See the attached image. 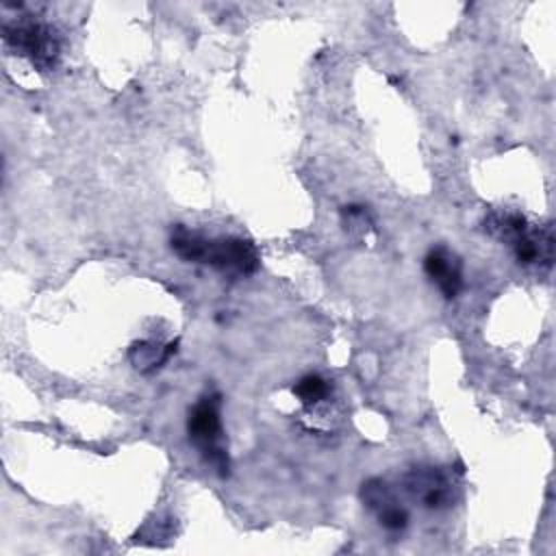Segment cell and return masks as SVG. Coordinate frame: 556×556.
Here are the masks:
<instances>
[{"label": "cell", "mask_w": 556, "mask_h": 556, "mask_svg": "<svg viewBox=\"0 0 556 556\" xmlns=\"http://www.w3.org/2000/svg\"><path fill=\"white\" fill-rule=\"evenodd\" d=\"M169 245L174 254L187 263H204L222 271L254 274L261 265L258 252L252 241L241 237L211 239L198 230H189L182 224L172 228Z\"/></svg>", "instance_id": "1"}, {"label": "cell", "mask_w": 556, "mask_h": 556, "mask_svg": "<svg viewBox=\"0 0 556 556\" xmlns=\"http://www.w3.org/2000/svg\"><path fill=\"white\" fill-rule=\"evenodd\" d=\"M189 441L198 447L202 458L217 469L219 476H228L230 463L224 447V430L219 419V395L208 393L200 397L187 417Z\"/></svg>", "instance_id": "2"}, {"label": "cell", "mask_w": 556, "mask_h": 556, "mask_svg": "<svg viewBox=\"0 0 556 556\" xmlns=\"http://www.w3.org/2000/svg\"><path fill=\"white\" fill-rule=\"evenodd\" d=\"M2 39L9 48L26 56L39 72H52L61 61V39L46 22L20 20L4 24Z\"/></svg>", "instance_id": "3"}, {"label": "cell", "mask_w": 556, "mask_h": 556, "mask_svg": "<svg viewBox=\"0 0 556 556\" xmlns=\"http://www.w3.org/2000/svg\"><path fill=\"white\" fill-rule=\"evenodd\" d=\"M406 491L426 508H445L452 504V482L434 467H415L404 478Z\"/></svg>", "instance_id": "4"}, {"label": "cell", "mask_w": 556, "mask_h": 556, "mask_svg": "<svg viewBox=\"0 0 556 556\" xmlns=\"http://www.w3.org/2000/svg\"><path fill=\"white\" fill-rule=\"evenodd\" d=\"M424 271L443 293V298L452 300L463 289V261L456 252L445 245L430 248L424 256Z\"/></svg>", "instance_id": "5"}, {"label": "cell", "mask_w": 556, "mask_h": 556, "mask_svg": "<svg viewBox=\"0 0 556 556\" xmlns=\"http://www.w3.org/2000/svg\"><path fill=\"white\" fill-rule=\"evenodd\" d=\"M528 228V219L517 211H491L484 217V230L506 243L517 241Z\"/></svg>", "instance_id": "6"}, {"label": "cell", "mask_w": 556, "mask_h": 556, "mask_svg": "<svg viewBox=\"0 0 556 556\" xmlns=\"http://www.w3.org/2000/svg\"><path fill=\"white\" fill-rule=\"evenodd\" d=\"M176 345H178V341H169V343L163 345V348H159L156 343L139 341V343H135L132 350H130V361L135 363L137 369L150 371V369L161 367V365L176 352Z\"/></svg>", "instance_id": "7"}, {"label": "cell", "mask_w": 556, "mask_h": 556, "mask_svg": "<svg viewBox=\"0 0 556 556\" xmlns=\"http://www.w3.org/2000/svg\"><path fill=\"white\" fill-rule=\"evenodd\" d=\"M330 393L328 380H324L317 374H306L293 384V395L304 404V406H315L321 400H326Z\"/></svg>", "instance_id": "8"}, {"label": "cell", "mask_w": 556, "mask_h": 556, "mask_svg": "<svg viewBox=\"0 0 556 556\" xmlns=\"http://www.w3.org/2000/svg\"><path fill=\"white\" fill-rule=\"evenodd\" d=\"M378 521L382 528H387L391 532H400L408 526V513L400 504H393L378 513Z\"/></svg>", "instance_id": "9"}]
</instances>
